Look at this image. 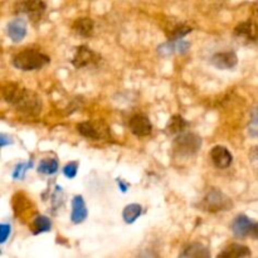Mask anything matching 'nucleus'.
Segmentation results:
<instances>
[{"label":"nucleus","mask_w":258,"mask_h":258,"mask_svg":"<svg viewBox=\"0 0 258 258\" xmlns=\"http://www.w3.org/2000/svg\"><path fill=\"white\" fill-rule=\"evenodd\" d=\"M3 100L14 106L20 113L35 116L42 111V101L33 91L27 90L19 83L7 82L2 88Z\"/></svg>","instance_id":"1"},{"label":"nucleus","mask_w":258,"mask_h":258,"mask_svg":"<svg viewBox=\"0 0 258 258\" xmlns=\"http://www.w3.org/2000/svg\"><path fill=\"white\" fill-rule=\"evenodd\" d=\"M49 63L50 58L37 49H24L13 57V66L17 70L25 71V72L42 70Z\"/></svg>","instance_id":"2"},{"label":"nucleus","mask_w":258,"mask_h":258,"mask_svg":"<svg viewBox=\"0 0 258 258\" xmlns=\"http://www.w3.org/2000/svg\"><path fill=\"white\" fill-rule=\"evenodd\" d=\"M201 207V209L208 213H219V212L229 211L233 207V202L223 191L213 188L202 199Z\"/></svg>","instance_id":"3"},{"label":"nucleus","mask_w":258,"mask_h":258,"mask_svg":"<svg viewBox=\"0 0 258 258\" xmlns=\"http://www.w3.org/2000/svg\"><path fill=\"white\" fill-rule=\"evenodd\" d=\"M202 146V139L198 135L191 133L179 134L174 139L173 148L174 153L179 156H190L194 155L199 148Z\"/></svg>","instance_id":"4"},{"label":"nucleus","mask_w":258,"mask_h":258,"mask_svg":"<svg viewBox=\"0 0 258 258\" xmlns=\"http://www.w3.org/2000/svg\"><path fill=\"white\" fill-rule=\"evenodd\" d=\"M47 5L43 0H20L15 4L17 14L27 15L28 19L33 23H37L44 15Z\"/></svg>","instance_id":"5"},{"label":"nucleus","mask_w":258,"mask_h":258,"mask_svg":"<svg viewBox=\"0 0 258 258\" xmlns=\"http://www.w3.org/2000/svg\"><path fill=\"white\" fill-rule=\"evenodd\" d=\"M77 131L85 138L91 140H101L103 138H108V127L103 122L97 121H85L77 125Z\"/></svg>","instance_id":"6"},{"label":"nucleus","mask_w":258,"mask_h":258,"mask_svg":"<svg viewBox=\"0 0 258 258\" xmlns=\"http://www.w3.org/2000/svg\"><path fill=\"white\" fill-rule=\"evenodd\" d=\"M128 128L131 133L138 138H144V136L150 135L153 131V123L150 122L148 116L143 115V113H138L134 115L128 121Z\"/></svg>","instance_id":"7"},{"label":"nucleus","mask_w":258,"mask_h":258,"mask_svg":"<svg viewBox=\"0 0 258 258\" xmlns=\"http://www.w3.org/2000/svg\"><path fill=\"white\" fill-rule=\"evenodd\" d=\"M100 58V55L96 54L92 49L87 47V45H78L76 48L75 55H73L72 64L76 68H85L87 66L93 64V63L97 62V59Z\"/></svg>","instance_id":"8"},{"label":"nucleus","mask_w":258,"mask_h":258,"mask_svg":"<svg viewBox=\"0 0 258 258\" xmlns=\"http://www.w3.org/2000/svg\"><path fill=\"white\" fill-rule=\"evenodd\" d=\"M234 37L241 39L249 40V42H257L258 40V22L256 20H246L242 22L234 28Z\"/></svg>","instance_id":"9"},{"label":"nucleus","mask_w":258,"mask_h":258,"mask_svg":"<svg viewBox=\"0 0 258 258\" xmlns=\"http://www.w3.org/2000/svg\"><path fill=\"white\" fill-rule=\"evenodd\" d=\"M211 156L212 163L214 164V166L218 169H227L229 168V165L233 161V156H232L231 151L226 148V146L217 145L209 153Z\"/></svg>","instance_id":"10"},{"label":"nucleus","mask_w":258,"mask_h":258,"mask_svg":"<svg viewBox=\"0 0 258 258\" xmlns=\"http://www.w3.org/2000/svg\"><path fill=\"white\" fill-rule=\"evenodd\" d=\"M253 224L254 222H252L248 217L244 214H239L232 222L231 229L237 238H246V237H251Z\"/></svg>","instance_id":"11"},{"label":"nucleus","mask_w":258,"mask_h":258,"mask_svg":"<svg viewBox=\"0 0 258 258\" xmlns=\"http://www.w3.org/2000/svg\"><path fill=\"white\" fill-rule=\"evenodd\" d=\"M211 63L218 70H232L238 63V57L233 50L228 52H219L212 55Z\"/></svg>","instance_id":"12"},{"label":"nucleus","mask_w":258,"mask_h":258,"mask_svg":"<svg viewBox=\"0 0 258 258\" xmlns=\"http://www.w3.org/2000/svg\"><path fill=\"white\" fill-rule=\"evenodd\" d=\"M8 35L14 43H20L27 35V23L22 18H15L8 24Z\"/></svg>","instance_id":"13"},{"label":"nucleus","mask_w":258,"mask_h":258,"mask_svg":"<svg viewBox=\"0 0 258 258\" xmlns=\"http://www.w3.org/2000/svg\"><path fill=\"white\" fill-rule=\"evenodd\" d=\"M87 208H86V203L83 201L82 196H76L72 201V214H71V221L75 224H80L85 222L87 218Z\"/></svg>","instance_id":"14"},{"label":"nucleus","mask_w":258,"mask_h":258,"mask_svg":"<svg viewBox=\"0 0 258 258\" xmlns=\"http://www.w3.org/2000/svg\"><path fill=\"white\" fill-rule=\"evenodd\" d=\"M72 29L77 35L82 38H90L93 35V30H95V22L91 18H78L73 22Z\"/></svg>","instance_id":"15"},{"label":"nucleus","mask_w":258,"mask_h":258,"mask_svg":"<svg viewBox=\"0 0 258 258\" xmlns=\"http://www.w3.org/2000/svg\"><path fill=\"white\" fill-rule=\"evenodd\" d=\"M179 257L185 258H208L209 251L204 244L198 243V242H193V243L186 244L183 248V251L179 253Z\"/></svg>","instance_id":"16"},{"label":"nucleus","mask_w":258,"mask_h":258,"mask_svg":"<svg viewBox=\"0 0 258 258\" xmlns=\"http://www.w3.org/2000/svg\"><path fill=\"white\" fill-rule=\"evenodd\" d=\"M251 251L247 246L238 243H232L229 246H227L226 248L222 252L218 253V258H243V257H249L251 256Z\"/></svg>","instance_id":"17"},{"label":"nucleus","mask_w":258,"mask_h":258,"mask_svg":"<svg viewBox=\"0 0 258 258\" xmlns=\"http://www.w3.org/2000/svg\"><path fill=\"white\" fill-rule=\"evenodd\" d=\"M186 126H188V122L184 120V117L175 115L169 120L168 125H166V131H168L170 135H179V134H181L185 130Z\"/></svg>","instance_id":"18"},{"label":"nucleus","mask_w":258,"mask_h":258,"mask_svg":"<svg viewBox=\"0 0 258 258\" xmlns=\"http://www.w3.org/2000/svg\"><path fill=\"white\" fill-rule=\"evenodd\" d=\"M141 213H143V207H141L140 204H128V206H126L125 209H123L122 218L126 223L131 224L141 216Z\"/></svg>","instance_id":"19"},{"label":"nucleus","mask_w":258,"mask_h":258,"mask_svg":"<svg viewBox=\"0 0 258 258\" xmlns=\"http://www.w3.org/2000/svg\"><path fill=\"white\" fill-rule=\"evenodd\" d=\"M32 229L34 234L44 233V232H49L52 229V222L48 217L45 216H37L32 223Z\"/></svg>","instance_id":"20"},{"label":"nucleus","mask_w":258,"mask_h":258,"mask_svg":"<svg viewBox=\"0 0 258 258\" xmlns=\"http://www.w3.org/2000/svg\"><path fill=\"white\" fill-rule=\"evenodd\" d=\"M58 171V161L55 159H45L40 161L38 166V173L44 175H53Z\"/></svg>","instance_id":"21"},{"label":"nucleus","mask_w":258,"mask_h":258,"mask_svg":"<svg viewBox=\"0 0 258 258\" xmlns=\"http://www.w3.org/2000/svg\"><path fill=\"white\" fill-rule=\"evenodd\" d=\"M193 30V28L189 27L186 24H176L174 25L170 29V32L168 33L169 40H176V39H183V37H185L188 33H190Z\"/></svg>","instance_id":"22"},{"label":"nucleus","mask_w":258,"mask_h":258,"mask_svg":"<svg viewBox=\"0 0 258 258\" xmlns=\"http://www.w3.org/2000/svg\"><path fill=\"white\" fill-rule=\"evenodd\" d=\"M248 134L252 138H258V107H254L251 112V120L248 123Z\"/></svg>","instance_id":"23"},{"label":"nucleus","mask_w":258,"mask_h":258,"mask_svg":"<svg viewBox=\"0 0 258 258\" xmlns=\"http://www.w3.org/2000/svg\"><path fill=\"white\" fill-rule=\"evenodd\" d=\"M32 166H33L32 161H29V163L18 164V165L15 166L14 171H13V178H14L15 180H18V179H23L25 175V171H27L28 169L32 168Z\"/></svg>","instance_id":"24"},{"label":"nucleus","mask_w":258,"mask_h":258,"mask_svg":"<svg viewBox=\"0 0 258 258\" xmlns=\"http://www.w3.org/2000/svg\"><path fill=\"white\" fill-rule=\"evenodd\" d=\"M158 53L163 57H169L170 54L175 53V47H174L173 40H169V42L160 44L158 48Z\"/></svg>","instance_id":"25"},{"label":"nucleus","mask_w":258,"mask_h":258,"mask_svg":"<svg viewBox=\"0 0 258 258\" xmlns=\"http://www.w3.org/2000/svg\"><path fill=\"white\" fill-rule=\"evenodd\" d=\"M77 170H78V164L76 163V161H71V163H68L67 165L63 168V174H64L68 179H73L76 175H77Z\"/></svg>","instance_id":"26"},{"label":"nucleus","mask_w":258,"mask_h":258,"mask_svg":"<svg viewBox=\"0 0 258 258\" xmlns=\"http://www.w3.org/2000/svg\"><path fill=\"white\" fill-rule=\"evenodd\" d=\"M173 42H174V47H175L176 53H181V54H184V53L188 52L189 48H190V43L186 42V40L184 39H176V40H173Z\"/></svg>","instance_id":"27"},{"label":"nucleus","mask_w":258,"mask_h":258,"mask_svg":"<svg viewBox=\"0 0 258 258\" xmlns=\"http://www.w3.org/2000/svg\"><path fill=\"white\" fill-rule=\"evenodd\" d=\"M0 231H2L0 243H5V241H7L8 237H9V234H10V231H12V227H10V224L3 223L2 226H0Z\"/></svg>","instance_id":"28"},{"label":"nucleus","mask_w":258,"mask_h":258,"mask_svg":"<svg viewBox=\"0 0 258 258\" xmlns=\"http://www.w3.org/2000/svg\"><path fill=\"white\" fill-rule=\"evenodd\" d=\"M0 141H2V143H0V145H2V148H5V146L8 145V144H12L13 143V140L12 139H8V136L5 135V134H2V135H0Z\"/></svg>","instance_id":"29"},{"label":"nucleus","mask_w":258,"mask_h":258,"mask_svg":"<svg viewBox=\"0 0 258 258\" xmlns=\"http://www.w3.org/2000/svg\"><path fill=\"white\" fill-rule=\"evenodd\" d=\"M118 185H120V189H121V190H122V191L127 190V184H125V183H122V181L118 180Z\"/></svg>","instance_id":"30"}]
</instances>
